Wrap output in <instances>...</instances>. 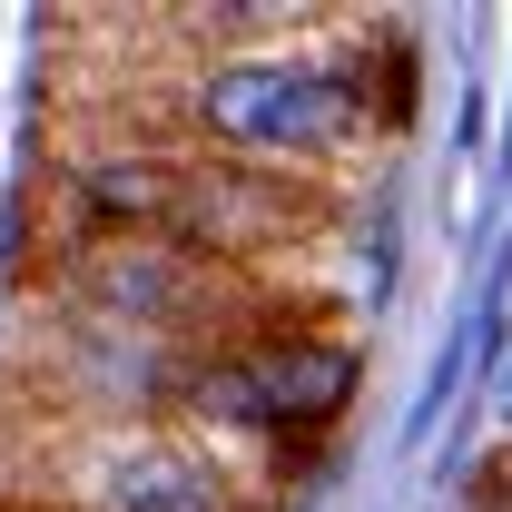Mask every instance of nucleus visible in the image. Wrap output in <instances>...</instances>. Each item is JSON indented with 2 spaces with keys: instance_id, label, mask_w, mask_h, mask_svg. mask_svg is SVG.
Returning <instances> with one entry per match:
<instances>
[{
  "instance_id": "nucleus-4",
  "label": "nucleus",
  "mask_w": 512,
  "mask_h": 512,
  "mask_svg": "<svg viewBox=\"0 0 512 512\" xmlns=\"http://www.w3.org/2000/svg\"><path fill=\"white\" fill-rule=\"evenodd\" d=\"M237 365H247L256 404H266V434H325V424L355 404V384H365V355H355L345 335H306V325L247 335Z\"/></svg>"
},
{
  "instance_id": "nucleus-3",
  "label": "nucleus",
  "mask_w": 512,
  "mask_h": 512,
  "mask_svg": "<svg viewBox=\"0 0 512 512\" xmlns=\"http://www.w3.org/2000/svg\"><path fill=\"white\" fill-rule=\"evenodd\" d=\"M50 512H247V493L188 434L99 424V434L50 453Z\"/></svg>"
},
{
  "instance_id": "nucleus-2",
  "label": "nucleus",
  "mask_w": 512,
  "mask_h": 512,
  "mask_svg": "<svg viewBox=\"0 0 512 512\" xmlns=\"http://www.w3.org/2000/svg\"><path fill=\"white\" fill-rule=\"evenodd\" d=\"M60 306L89 325H119V335L197 355V345H227V325L247 316V276L168 247V237H99V227H79L60 247Z\"/></svg>"
},
{
  "instance_id": "nucleus-1",
  "label": "nucleus",
  "mask_w": 512,
  "mask_h": 512,
  "mask_svg": "<svg viewBox=\"0 0 512 512\" xmlns=\"http://www.w3.org/2000/svg\"><path fill=\"white\" fill-rule=\"evenodd\" d=\"M168 119L197 138V158L306 178L365 138V40H286L237 60H188L168 89Z\"/></svg>"
}]
</instances>
